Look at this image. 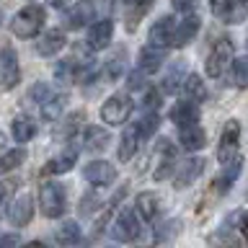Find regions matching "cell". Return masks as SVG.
I'll use <instances>...</instances> for the list:
<instances>
[{
	"mask_svg": "<svg viewBox=\"0 0 248 248\" xmlns=\"http://www.w3.org/2000/svg\"><path fill=\"white\" fill-rule=\"evenodd\" d=\"M85 75V67L78 62L75 57H67L62 60L57 67H54V78H57L60 83H78L80 78Z\"/></svg>",
	"mask_w": 248,
	"mask_h": 248,
	"instance_id": "obj_22",
	"label": "cell"
},
{
	"mask_svg": "<svg viewBox=\"0 0 248 248\" xmlns=\"http://www.w3.org/2000/svg\"><path fill=\"white\" fill-rule=\"evenodd\" d=\"M108 132L104 127H88L85 129V142L83 147L88 153H101V150H106V145H108Z\"/></svg>",
	"mask_w": 248,
	"mask_h": 248,
	"instance_id": "obj_25",
	"label": "cell"
},
{
	"mask_svg": "<svg viewBox=\"0 0 248 248\" xmlns=\"http://www.w3.org/2000/svg\"><path fill=\"white\" fill-rule=\"evenodd\" d=\"M240 170H243V158H230L228 160V168L222 170L220 176L215 178V191L217 194H228L232 189V184L238 181V176H240Z\"/></svg>",
	"mask_w": 248,
	"mask_h": 248,
	"instance_id": "obj_18",
	"label": "cell"
},
{
	"mask_svg": "<svg viewBox=\"0 0 248 248\" xmlns=\"http://www.w3.org/2000/svg\"><path fill=\"white\" fill-rule=\"evenodd\" d=\"M83 178L93 186H111L116 181V168L106 160H91L83 168Z\"/></svg>",
	"mask_w": 248,
	"mask_h": 248,
	"instance_id": "obj_8",
	"label": "cell"
},
{
	"mask_svg": "<svg viewBox=\"0 0 248 248\" xmlns=\"http://www.w3.org/2000/svg\"><path fill=\"white\" fill-rule=\"evenodd\" d=\"M21 83V65H18V54L11 44H5L0 49V88L13 91Z\"/></svg>",
	"mask_w": 248,
	"mask_h": 248,
	"instance_id": "obj_5",
	"label": "cell"
},
{
	"mask_svg": "<svg viewBox=\"0 0 248 248\" xmlns=\"http://www.w3.org/2000/svg\"><path fill=\"white\" fill-rule=\"evenodd\" d=\"M158 124H160V119H158V114L155 111H147L142 119H140L135 127H137V135H140V140H147V137H153L155 135V129H158Z\"/></svg>",
	"mask_w": 248,
	"mask_h": 248,
	"instance_id": "obj_33",
	"label": "cell"
},
{
	"mask_svg": "<svg viewBox=\"0 0 248 248\" xmlns=\"http://www.w3.org/2000/svg\"><path fill=\"white\" fill-rule=\"evenodd\" d=\"M137 145H140V135H137V127H127L124 129V135L119 140V150H116V155H119V160L127 163L132 155L137 153Z\"/></svg>",
	"mask_w": 248,
	"mask_h": 248,
	"instance_id": "obj_26",
	"label": "cell"
},
{
	"mask_svg": "<svg viewBox=\"0 0 248 248\" xmlns=\"http://www.w3.org/2000/svg\"><path fill=\"white\" fill-rule=\"evenodd\" d=\"M122 70H124L122 54H116V57H111V60H108V65H106V75L111 78V80H116V78L122 75Z\"/></svg>",
	"mask_w": 248,
	"mask_h": 248,
	"instance_id": "obj_38",
	"label": "cell"
},
{
	"mask_svg": "<svg viewBox=\"0 0 248 248\" xmlns=\"http://www.w3.org/2000/svg\"><path fill=\"white\" fill-rule=\"evenodd\" d=\"M39 207H42L44 217H62V212L67 209V194L60 184H42L39 189Z\"/></svg>",
	"mask_w": 248,
	"mask_h": 248,
	"instance_id": "obj_2",
	"label": "cell"
},
{
	"mask_svg": "<svg viewBox=\"0 0 248 248\" xmlns=\"http://www.w3.org/2000/svg\"><path fill=\"white\" fill-rule=\"evenodd\" d=\"M228 62H232V39L230 36H220L212 44V49L207 54L204 70L209 78H220L225 70H228Z\"/></svg>",
	"mask_w": 248,
	"mask_h": 248,
	"instance_id": "obj_3",
	"label": "cell"
},
{
	"mask_svg": "<svg viewBox=\"0 0 248 248\" xmlns=\"http://www.w3.org/2000/svg\"><path fill=\"white\" fill-rule=\"evenodd\" d=\"M212 11L220 16L225 23H240L246 18L248 0H212Z\"/></svg>",
	"mask_w": 248,
	"mask_h": 248,
	"instance_id": "obj_9",
	"label": "cell"
},
{
	"mask_svg": "<svg viewBox=\"0 0 248 248\" xmlns=\"http://www.w3.org/2000/svg\"><path fill=\"white\" fill-rule=\"evenodd\" d=\"M31 217H34V199H31L29 194H21V197L13 199V204L8 207V220H11V225H16V228H23V225L31 222Z\"/></svg>",
	"mask_w": 248,
	"mask_h": 248,
	"instance_id": "obj_10",
	"label": "cell"
},
{
	"mask_svg": "<svg viewBox=\"0 0 248 248\" xmlns=\"http://www.w3.org/2000/svg\"><path fill=\"white\" fill-rule=\"evenodd\" d=\"M238 142H240V122L238 119H230L225 124L222 135H220V145H217V160L220 163H228L238 150Z\"/></svg>",
	"mask_w": 248,
	"mask_h": 248,
	"instance_id": "obj_7",
	"label": "cell"
},
{
	"mask_svg": "<svg viewBox=\"0 0 248 248\" xmlns=\"http://www.w3.org/2000/svg\"><path fill=\"white\" fill-rule=\"evenodd\" d=\"M181 91H184L186 98H189V101H197V104L207 98V85H204V80H202L199 75H186L184 83H181Z\"/></svg>",
	"mask_w": 248,
	"mask_h": 248,
	"instance_id": "obj_27",
	"label": "cell"
},
{
	"mask_svg": "<svg viewBox=\"0 0 248 248\" xmlns=\"http://www.w3.org/2000/svg\"><path fill=\"white\" fill-rule=\"evenodd\" d=\"M0 26H3V11H0Z\"/></svg>",
	"mask_w": 248,
	"mask_h": 248,
	"instance_id": "obj_45",
	"label": "cell"
},
{
	"mask_svg": "<svg viewBox=\"0 0 248 248\" xmlns=\"http://www.w3.org/2000/svg\"><path fill=\"white\" fill-rule=\"evenodd\" d=\"M49 5H54V8H62V5H65V0H49Z\"/></svg>",
	"mask_w": 248,
	"mask_h": 248,
	"instance_id": "obj_44",
	"label": "cell"
},
{
	"mask_svg": "<svg viewBox=\"0 0 248 248\" xmlns=\"http://www.w3.org/2000/svg\"><path fill=\"white\" fill-rule=\"evenodd\" d=\"M170 122L178 124V127H186V124H197L199 122V106L197 101H178V104L170 108Z\"/></svg>",
	"mask_w": 248,
	"mask_h": 248,
	"instance_id": "obj_17",
	"label": "cell"
},
{
	"mask_svg": "<svg viewBox=\"0 0 248 248\" xmlns=\"http://www.w3.org/2000/svg\"><path fill=\"white\" fill-rule=\"evenodd\" d=\"M135 207H137V212H140V217H142L145 222H153L155 217L160 215L163 202H160V197L155 191H142V194H137Z\"/></svg>",
	"mask_w": 248,
	"mask_h": 248,
	"instance_id": "obj_15",
	"label": "cell"
},
{
	"mask_svg": "<svg viewBox=\"0 0 248 248\" xmlns=\"http://www.w3.org/2000/svg\"><path fill=\"white\" fill-rule=\"evenodd\" d=\"M199 26H202V21H199V16H194V11L184 13V21L176 23V31H173V46L181 49L189 42H194V36L199 34Z\"/></svg>",
	"mask_w": 248,
	"mask_h": 248,
	"instance_id": "obj_13",
	"label": "cell"
},
{
	"mask_svg": "<svg viewBox=\"0 0 248 248\" xmlns=\"http://www.w3.org/2000/svg\"><path fill=\"white\" fill-rule=\"evenodd\" d=\"M204 166H207V163L202 160V158H189L181 168H178V173L173 178L176 189H186V186H191L202 173H204Z\"/></svg>",
	"mask_w": 248,
	"mask_h": 248,
	"instance_id": "obj_14",
	"label": "cell"
},
{
	"mask_svg": "<svg viewBox=\"0 0 248 248\" xmlns=\"http://www.w3.org/2000/svg\"><path fill=\"white\" fill-rule=\"evenodd\" d=\"M65 44H67L65 31H62V29H52V31H46V34H44L42 39H39L36 52L42 54V57H52V54H57Z\"/></svg>",
	"mask_w": 248,
	"mask_h": 248,
	"instance_id": "obj_21",
	"label": "cell"
},
{
	"mask_svg": "<svg viewBox=\"0 0 248 248\" xmlns=\"http://www.w3.org/2000/svg\"><path fill=\"white\" fill-rule=\"evenodd\" d=\"M178 142L184 145V150L197 153V150L204 147L207 135H204V129L199 127V122L197 124H186V127H178Z\"/></svg>",
	"mask_w": 248,
	"mask_h": 248,
	"instance_id": "obj_16",
	"label": "cell"
},
{
	"mask_svg": "<svg viewBox=\"0 0 248 248\" xmlns=\"http://www.w3.org/2000/svg\"><path fill=\"white\" fill-rule=\"evenodd\" d=\"M166 62V49L163 46H155V44H147L140 49V70L142 73H158Z\"/></svg>",
	"mask_w": 248,
	"mask_h": 248,
	"instance_id": "obj_19",
	"label": "cell"
},
{
	"mask_svg": "<svg viewBox=\"0 0 248 248\" xmlns=\"http://www.w3.org/2000/svg\"><path fill=\"white\" fill-rule=\"evenodd\" d=\"M80 124H85V114H83V111L70 114V116H67V122H65V135H67V137H73L75 132L80 129Z\"/></svg>",
	"mask_w": 248,
	"mask_h": 248,
	"instance_id": "obj_35",
	"label": "cell"
},
{
	"mask_svg": "<svg viewBox=\"0 0 248 248\" xmlns=\"http://www.w3.org/2000/svg\"><path fill=\"white\" fill-rule=\"evenodd\" d=\"M3 246H21V238L18 235H3L0 238V248Z\"/></svg>",
	"mask_w": 248,
	"mask_h": 248,
	"instance_id": "obj_42",
	"label": "cell"
},
{
	"mask_svg": "<svg viewBox=\"0 0 248 248\" xmlns=\"http://www.w3.org/2000/svg\"><path fill=\"white\" fill-rule=\"evenodd\" d=\"M13 186H16V184H8L5 189H3V194H0V215H3V209H5V202H8V197H11Z\"/></svg>",
	"mask_w": 248,
	"mask_h": 248,
	"instance_id": "obj_41",
	"label": "cell"
},
{
	"mask_svg": "<svg viewBox=\"0 0 248 248\" xmlns=\"http://www.w3.org/2000/svg\"><path fill=\"white\" fill-rule=\"evenodd\" d=\"M80 228H78V222L73 220H67V222H62L57 230H54V240H57L60 246H78L80 243Z\"/></svg>",
	"mask_w": 248,
	"mask_h": 248,
	"instance_id": "obj_28",
	"label": "cell"
},
{
	"mask_svg": "<svg viewBox=\"0 0 248 248\" xmlns=\"http://www.w3.org/2000/svg\"><path fill=\"white\" fill-rule=\"evenodd\" d=\"M91 18H93V5L83 0V3H78L73 11L65 16V26L67 29H83Z\"/></svg>",
	"mask_w": 248,
	"mask_h": 248,
	"instance_id": "obj_24",
	"label": "cell"
},
{
	"mask_svg": "<svg viewBox=\"0 0 248 248\" xmlns=\"http://www.w3.org/2000/svg\"><path fill=\"white\" fill-rule=\"evenodd\" d=\"M52 96V88H49V83H36L34 88H31V98L36 101V104H42V101H46Z\"/></svg>",
	"mask_w": 248,
	"mask_h": 248,
	"instance_id": "obj_36",
	"label": "cell"
},
{
	"mask_svg": "<svg viewBox=\"0 0 248 248\" xmlns=\"http://www.w3.org/2000/svg\"><path fill=\"white\" fill-rule=\"evenodd\" d=\"M184 78H186V75H184V70H181V65L176 62V65L170 67V73L166 75V80H163V91H166V93H176L178 88H181Z\"/></svg>",
	"mask_w": 248,
	"mask_h": 248,
	"instance_id": "obj_34",
	"label": "cell"
},
{
	"mask_svg": "<svg viewBox=\"0 0 248 248\" xmlns=\"http://www.w3.org/2000/svg\"><path fill=\"white\" fill-rule=\"evenodd\" d=\"M132 108H135V104H132V98L127 93H114L101 106V119H104V124H114L116 127V124H124L129 119Z\"/></svg>",
	"mask_w": 248,
	"mask_h": 248,
	"instance_id": "obj_4",
	"label": "cell"
},
{
	"mask_svg": "<svg viewBox=\"0 0 248 248\" xmlns=\"http://www.w3.org/2000/svg\"><path fill=\"white\" fill-rule=\"evenodd\" d=\"M158 106H160V93L150 88L145 93V98H142V108L145 111H158Z\"/></svg>",
	"mask_w": 248,
	"mask_h": 248,
	"instance_id": "obj_37",
	"label": "cell"
},
{
	"mask_svg": "<svg viewBox=\"0 0 248 248\" xmlns=\"http://www.w3.org/2000/svg\"><path fill=\"white\" fill-rule=\"evenodd\" d=\"M23 160H26V150H23V147L8 150L3 158H0V176H3V173H11V170H16Z\"/></svg>",
	"mask_w": 248,
	"mask_h": 248,
	"instance_id": "obj_31",
	"label": "cell"
},
{
	"mask_svg": "<svg viewBox=\"0 0 248 248\" xmlns=\"http://www.w3.org/2000/svg\"><path fill=\"white\" fill-rule=\"evenodd\" d=\"M65 104H67V96H65V93H52L46 101H42V104H39V106H42V116H44V119H49V122L60 119Z\"/></svg>",
	"mask_w": 248,
	"mask_h": 248,
	"instance_id": "obj_29",
	"label": "cell"
},
{
	"mask_svg": "<svg viewBox=\"0 0 248 248\" xmlns=\"http://www.w3.org/2000/svg\"><path fill=\"white\" fill-rule=\"evenodd\" d=\"M78 163V147H65L57 158H52L49 163H46V173H67L70 168H73Z\"/></svg>",
	"mask_w": 248,
	"mask_h": 248,
	"instance_id": "obj_23",
	"label": "cell"
},
{
	"mask_svg": "<svg viewBox=\"0 0 248 248\" xmlns=\"http://www.w3.org/2000/svg\"><path fill=\"white\" fill-rule=\"evenodd\" d=\"M36 132H39V124L31 119L29 114H18L13 119V124H11V135H13L16 142H21V145L29 142V140H34Z\"/></svg>",
	"mask_w": 248,
	"mask_h": 248,
	"instance_id": "obj_20",
	"label": "cell"
},
{
	"mask_svg": "<svg viewBox=\"0 0 248 248\" xmlns=\"http://www.w3.org/2000/svg\"><path fill=\"white\" fill-rule=\"evenodd\" d=\"M170 3H173V8L178 13H191L197 8V0H170Z\"/></svg>",
	"mask_w": 248,
	"mask_h": 248,
	"instance_id": "obj_39",
	"label": "cell"
},
{
	"mask_svg": "<svg viewBox=\"0 0 248 248\" xmlns=\"http://www.w3.org/2000/svg\"><path fill=\"white\" fill-rule=\"evenodd\" d=\"M44 21H46L44 8L29 5V8H23V11H18V13L13 16L11 29H13V34H16V36H21V39H34L39 31H42Z\"/></svg>",
	"mask_w": 248,
	"mask_h": 248,
	"instance_id": "obj_1",
	"label": "cell"
},
{
	"mask_svg": "<svg viewBox=\"0 0 248 248\" xmlns=\"http://www.w3.org/2000/svg\"><path fill=\"white\" fill-rule=\"evenodd\" d=\"M240 230H243V235H246V240H248V212L240 217Z\"/></svg>",
	"mask_w": 248,
	"mask_h": 248,
	"instance_id": "obj_43",
	"label": "cell"
},
{
	"mask_svg": "<svg viewBox=\"0 0 248 248\" xmlns=\"http://www.w3.org/2000/svg\"><path fill=\"white\" fill-rule=\"evenodd\" d=\"M111 235H114V240H119V243H132V240L140 238V220H137L135 209L124 207L116 212V220L111 225Z\"/></svg>",
	"mask_w": 248,
	"mask_h": 248,
	"instance_id": "obj_6",
	"label": "cell"
},
{
	"mask_svg": "<svg viewBox=\"0 0 248 248\" xmlns=\"http://www.w3.org/2000/svg\"><path fill=\"white\" fill-rule=\"evenodd\" d=\"M145 85V80H142V70H140V73H132L129 75V88L132 91H140Z\"/></svg>",
	"mask_w": 248,
	"mask_h": 248,
	"instance_id": "obj_40",
	"label": "cell"
},
{
	"mask_svg": "<svg viewBox=\"0 0 248 248\" xmlns=\"http://www.w3.org/2000/svg\"><path fill=\"white\" fill-rule=\"evenodd\" d=\"M230 75H232V85H235V88H248V57L232 60Z\"/></svg>",
	"mask_w": 248,
	"mask_h": 248,
	"instance_id": "obj_32",
	"label": "cell"
},
{
	"mask_svg": "<svg viewBox=\"0 0 248 248\" xmlns=\"http://www.w3.org/2000/svg\"><path fill=\"white\" fill-rule=\"evenodd\" d=\"M124 8H127V18H129V29L137 26V21L153 8L155 0H122Z\"/></svg>",
	"mask_w": 248,
	"mask_h": 248,
	"instance_id": "obj_30",
	"label": "cell"
},
{
	"mask_svg": "<svg viewBox=\"0 0 248 248\" xmlns=\"http://www.w3.org/2000/svg\"><path fill=\"white\" fill-rule=\"evenodd\" d=\"M173 31H176V18L173 16H163L153 23L150 29V44L155 46H173Z\"/></svg>",
	"mask_w": 248,
	"mask_h": 248,
	"instance_id": "obj_11",
	"label": "cell"
},
{
	"mask_svg": "<svg viewBox=\"0 0 248 248\" xmlns=\"http://www.w3.org/2000/svg\"><path fill=\"white\" fill-rule=\"evenodd\" d=\"M111 36H114V23L108 18H104V21H96L88 29V39H85V42H88V46L93 52H101L111 44Z\"/></svg>",
	"mask_w": 248,
	"mask_h": 248,
	"instance_id": "obj_12",
	"label": "cell"
}]
</instances>
